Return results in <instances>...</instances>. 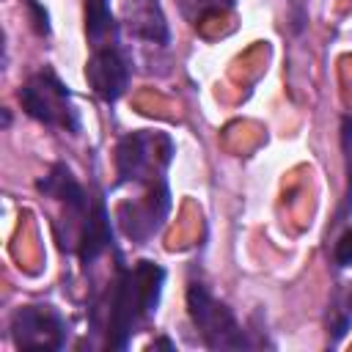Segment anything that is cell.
<instances>
[{"label":"cell","instance_id":"1","mask_svg":"<svg viewBox=\"0 0 352 352\" xmlns=\"http://www.w3.org/2000/svg\"><path fill=\"white\" fill-rule=\"evenodd\" d=\"M165 283V270L154 261H138L132 270H118L110 294V319H107V346L124 349L138 330V324L154 314Z\"/></svg>","mask_w":352,"mask_h":352},{"label":"cell","instance_id":"2","mask_svg":"<svg viewBox=\"0 0 352 352\" xmlns=\"http://www.w3.org/2000/svg\"><path fill=\"white\" fill-rule=\"evenodd\" d=\"M173 143L162 132H129L116 146V176L121 184H148L160 179L170 162Z\"/></svg>","mask_w":352,"mask_h":352},{"label":"cell","instance_id":"3","mask_svg":"<svg viewBox=\"0 0 352 352\" xmlns=\"http://www.w3.org/2000/svg\"><path fill=\"white\" fill-rule=\"evenodd\" d=\"M19 102H22V110L47 124V126H60L66 132H77L80 129V116H77V107L72 104V96L66 91V85L50 72V69H41L36 72L19 91Z\"/></svg>","mask_w":352,"mask_h":352},{"label":"cell","instance_id":"4","mask_svg":"<svg viewBox=\"0 0 352 352\" xmlns=\"http://www.w3.org/2000/svg\"><path fill=\"white\" fill-rule=\"evenodd\" d=\"M187 311L192 324L198 327L204 344L209 349H242L250 346L245 338V330L239 327V322L234 319V314L217 302L206 286L201 283H190L187 286Z\"/></svg>","mask_w":352,"mask_h":352},{"label":"cell","instance_id":"5","mask_svg":"<svg viewBox=\"0 0 352 352\" xmlns=\"http://www.w3.org/2000/svg\"><path fill=\"white\" fill-rule=\"evenodd\" d=\"M168 212H170V192H168L165 176H160L148 182V190L143 198L121 201L116 209V220L132 242H148L165 226Z\"/></svg>","mask_w":352,"mask_h":352},{"label":"cell","instance_id":"6","mask_svg":"<svg viewBox=\"0 0 352 352\" xmlns=\"http://www.w3.org/2000/svg\"><path fill=\"white\" fill-rule=\"evenodd\" d=\"M11 341L16 349H60L66 322L52 305H22L11 316Z\"/></svg>","mask_w":352,"mask_h":352},{"label":"cell","instance_id":"7","mask_svg":"<svg viewBox=\"0 0 352 352\" xmlns=\"http://www.w3.org/2000/svg\"><path fill=\"white\" fill-rule=\"evenodd\" d=\"M85 77H88V85L94 88V94L99 99L116 102L126 91L129 69H126V60L121 58V52L116 47L104 44V47H96L94 55L88 58Z\"/></svg>","mask_w":352,"mask_h":352},{"label":"cell","instance_id":"8","mask_svg":"<svg viewBox=\"0 0 352 352\" xmlns=\"http://www.w3.org/2000/svg\"><path fill=\"white\" fill-rule=\"evenodd\" d=\"M121 14H124V28L129 36L140 41H151V44L170 41V30H168L160 0H124Z\"/></svg>","mask_w":352,"mask_h":352},{"label":"cell","instance_id":"9","mask_svg":"<svg viewBox=\"0 0 352 352\" xmlns=\"http://www.w3.org/2000/svg\"><path fill=\"white\" fill-rule=\"evenodd\" d=\"M113 242V231H110V214L102 198H96V204L85 212L82 226H80V236H77V253L80 261L88 267L94 264Z\"/></svg>","mask_w":352,"mask_h":352},{"label":"cell","instance_id":"10","mask_svg":"<svg viewBox=\"0 0 352 352\" xmlns=\"http://www.w3.org/2000/svg\"><path fill=\"white\" fill-rule=\"evenodd\" d=\"M36 187H38V192H44L47 198H55V201L66 204V209H69L74 217H85V212H88V198H85L82 187L77 184V179L72 176V170H69L63 162L52 165V170H50L44 179H38Z\"/></svg>","mask_w":352,"mask_h":352},{"label":"cell","instance_id":"11","mask_svg":"<svg viewBox=\"0 0 352 352\" xmlns=\"http://www.w3.org/2000/svg\"><path fill=\"white\" fill-rule=\"evenodd\" d=\"M113 30L110 0H85V33L94 47H104V36Z\"/></svg>","mask_w":352,"mask_h":352},{"label":"cell","instance_id":"12","mask_svg":"<svg viewBox=\"0 0 352 352\" xmlns=\"http://www.w3.org/2000/svg\"><path fill=\"white\" fill-rule=\"evenodd\" d=\"M182 16L190 22V25H201L204 19L214 16V14H223L234 6V0H176Z\"/></svg>","mask_w":352,"mask_h":352},{"label":"cell","instance_id":"13","mask_svg":"<svg viewBox=\"0 0 352 352\" xmlns=\"http://www.w3.org/2000/svg\"><path fill=\"white\" fill-rule=\"evenodd\" d=\"M336 300L341 302V305L333 308V336L338 338V336H344V333L349 330V324H352V292L338 294Z\"/></svg>","mask_w":352,"mask_h":352},{"label":"cell","instance_id":"14","mask_svg":"<svg viewBox=\"0 0 352 352\" xmlns=\"http://www.w3.org/2000/svg\"><path fill=\"white\" fill-rule=\"evenodd\" d=\"M333 261H336V267H352V228H346L338 236V242L333 248Z\"/></svg>","mask_w":352,"mask_h":352},{"label":"cell","instance_id":"15","mask_svg":"<svg viewBox=\"0 0 352 352\" xmlns=\"http://www.w3.org/2000/svg\"><path fill=\"white\" fill-rule=\"evenodd\" d=\"M25 3H28V8H30V16H33V28H36V33L47 36V33H50V16H47V11H44L36 0H25Z\"/></svg>","mask_w":352,"mask_h":352}]
</instances>
